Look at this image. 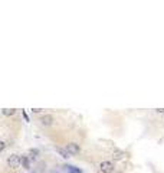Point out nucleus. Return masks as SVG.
Instances as JSON below:
<instances>
[{
	"label": "nucleus",
	"instance_id": "obj_1",
	"mask_svg": "<svg viewBox=\"0 0 164 173\" xmlns=\"http://www.w3.org/2000/svg\"><path fill=\"white\" fill-rule=\"evenodd\" d=\"M99 169H101L102 173H114V170H115V169H114V163H112V162H108V160L101 162Z\"/></svg>",
	"mask_w": 164,
	"mask_h": 173
},
{
	"label": "nucleus",
	"instance_id": "obj_2",
	"mask_svg": "<svg viewBox=\"0 0 164 173\" xmlns=\"http://www.w3.org/2000/svg\"><path fill=\"white\" fill-rule=\"evenodd\" d=\"M7 164H9V167H12V169L17 167L20 164V156H17V154H10L9 159H7Z\"/></svg>",
	"mask_w": 164,
	"mask_h": 173
},
{
	"label": "nucleus",
	"instance_id": "obj_3",
	"mask_svg": "<svg viewBox=\"0 0 164 173\" xmlns=\"http://www.w3.org/2000/svg\"><path fill=\"white\" fill-rule=\"evenodd\" d=\"M66 150L69 154H78L79 153V146H78L77 143H68L66 144Z\"/></svg>",
	"mask_w": 164,
	"mask_h": 173
},
{
	"label": "nucleus",
	"instance_id": "obj_4",
	"mask_svg": "<svg viewBox=\"0 0 164 173\" xmlns=\"http://www.w3.org/2000/svg\"><path fill=\"white\" fill-rule=\"evenodd\" d=\"M40 123L43 125H50L52 123H53V117L50 114H46V115H42L40 117Z\"/></svg>",
	"mask_w": 164,
	"mask_h": 173
},
{
	"label": "nucleus",
	"instance_id": "obj_5",
	"mask_svg": "<svg viewBox=\"0 0 164 173\" xmlns=\"http://www.w3.org/2000/svg\"><path fill=\"white\" fill-rule=\"evenodd\" d=\"M124 152L122 150H114V153H112V159L114 160H121V159H124Z\"/></svg>",
	"mask_w": 164,
	"mask_h": 173
},
{
	"label": "nucleus",
	"instance_id": "obj_6",
	"mask_svg": "<svg viewBox=\"0 0 164 173\" xmlns=\"http://www.w3.org/2000/svg\"><path fill=\"white\" fill-rule=\"evenodd\" d=\"M20 164L25 167V169H29L30 167V160L28 156H23V157H20Z\"/></svg>",
	"mask_w": 164,
	"mask_h": 173
},
{
	"label": "nucleus",
	"instance_id": "obj_7",
	"mask_svg": "<svg viewBox=\"0 0 164 173\" xmlns=\"http://www.w3.org/2000/svg\"><path fill=\"white\" fill-rule=\"evenodd\" d=\"M56 152H58V153L60 154L62 157H65V159H68V157L71 156V154L68 153V150H66V149H62V147H56Z\"/></svg>",
	"mask_w": 164,
	"mask_h": 173
},
{
	"label": "nucleus",
	"instance_id": "obj_8",
	"mask_svg": "<svg viewBox=\"0 0 164 173\" xmlns=\"http://www.w3.org/2000/svg\"><path fill=\"white\" fill-rule=\"evenodd\" d=\"M1 113H3L4 115H13L15 113H16V110H15V108H7V110H3Z\"/></svg>",
	"mask_w": 164,
	"mask_h": 173
},
{
	"label": "nucleus",
	"instance_id": "obj_9",
	"mask_svg": "<svg viewBox=\"0 0 164 173\" xmlns=\"http://www.w3.org/2000/svg\"><path fill=\"white\" fill-rule=\"evenodd\" d=\"M4 147H6V143L0 140V152H1V150H4Z\"/></svg>",
	"mask_w": 164,
	"mask_h": 173
},
{
	"label": "nucleus",
	"instance_id": "obj_10",
	"mask_svg": "<svg viewBox=\"0 0 164 173\" xmlns=\"http://www.w3.org/2000/svg\"><path fill=\"white\" fill-rule=\"evenodd\" d=\"M30 154H35V156H36V154H39V150H36V149H32V150H30Z\"/></svg>",
	"mask_w": 164,
	"mask_h": 173
},
{
	"label": "nucleus",
	"instance_id": "obj_11",
	"mask_svg": "<svg viewBox=\"0 0 164 173\" xmlns=\"http://www.w3.org/2000/svg\"><path fill=\"white\" fill-rule=\"evenodd\" d=\"M157 113H161V114H164V108H157Z\"/></svg>",
	"mask_w": 164,
	"mask_h": 173
},
{
	"label": "nucleus",
	"instance_id": "obj_12",
	"mask_svg": "<svg viewBox=\"0 0 164 173\" xmlns=\"http://www.w3.org/2000/svg\"><path fill=\"white\" fill-rule=\"evenodd\" d=\"M40 111H42V110H39V108H33V113H36V114L40 113Z\"/></svg>",
	"mask_w": 164,
	"mask_h": 173
},
{
	"label": "nucleus",
	"instance_id": "obj_13",
	"mask_svg": "<svg viewBox=\"0 0 164 173\" xmlns=\"http://www.w3.org/2000/svg\"><path fill=\"white\" fill-rule=\"evenodd\" d=\"M117 173H124V172H117Z\"/></svg>",
	"mask_w": 164,
	"mask_h": 173
}]
</instances>
